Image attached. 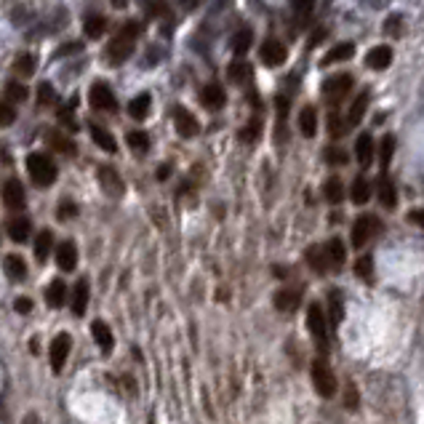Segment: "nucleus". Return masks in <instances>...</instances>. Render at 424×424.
Instances as JSON below:
<instances>
[{
    "label": "nucleus",
    "instance_id": "obj_49",
    "mask_svg": "<svg viewBox=\"0 0 424 424\" xmlns=\"http://www.w3.org/2000/svg\"><path fill=\"white\" fill-rule=\"evenodd\" d=\"M75 214H77V206L72 203V200H62L59 208H56V217L59 219H72Z\"/></svg>",
    "mask_w": 424,
    "mask_h": 424
},
{
    "label": "nucleus",
    "instance_id": "obj_57",
    "mask_svg": "<svg viewBox=\"0 0 424 424\" xmlns=\"http://www.w3.org/2000/svg\"><path fill=\"white\" fill-rule=\"evenodd\" d=\"M323 35H326V33H323V30H320V33L312 35V40H310V48H315V43H320V38H323Z\"/></svg>",
    "mask_w": 424,
    "mask_h": 424
},
{
    "label": "nucleus",
    "instance_id": "obj_14",
    "mask_svg": "<svg viewBox=\"0 0 424 424\" xmlns=\"http://www.w3.org/2000/svg\"><path fill=\"white\" fill-rule=\"evenodd\" d=\"M56 264H59V270L62 272H72L77 264V246L72 240H65V243H59V249H56Z\"/></svg>",
    "mask_w": 424,
    "mask_h": 424
},
{
    "label": "nucleus",
    "instance_id": "obj_20",
    "mask_svg": "<svg viewBox=\"0 0 424 424\" xmlns=\"http://www.w3.org/2000/svg\"><path fill=\"white\" fill-rule=\"evenodd\" d=\"M91 334H94L97 344L104 349V352H112V347H115V339H112V328H109L104 320H97V323L91 326Z\"/></svg>",
    "mask_w": 424,
    "mask_h": 424
},
{
    "label": "nucleus",
    "instance_id": "obj_27",
    "mask_svg": "<svg viewBox=\"0 0 424 424\" xmlns=\"http://www.w3.org/2000/svg\"><path fill=\"white\" fill-rule=\"evenodd\" d=\"M91 136H94V141H97L104 153H115V150H118V141H115V136H112L107 129L97 126V123H91Z\"/></svg>",
    "mask_w": 424,
    "mask_h": 424
},
{
    "label": "nucleus",
    "instance_id": "obj_42",
    "mask_svg": "<svg viewBox=\"0 0 424 424\" xmlns=\"http://www.w3.org/2000/svg\"><path fill=\"white\" fill-rule=\"evenodd\" d=\"M27 99V86L24 83H6V102L13 104V102H24Z\"/></svg>",
    "mask_w": 424,
    "mask_h": 424
},
{
    "label": "nucleus",
    "instance_id": "obj_44",
    "mask_svg": "<svg viewBox=\"0 0 424 424\" xmlns=\"http://www.w3.org/2000/svg\"><path fill=\"white\" fill-rule=\"evenodd\" d=\"M312 11H315V3H296V6H294V19H299V22H296V27L307 24V19L312 16Z\"/></svg>",
    "mask_w": 424,
    "mask_h": 424
},
{
    "label": "nucleus",
    "instance_id": "obj_11",
    "mask_svg": "<svg viewBox=\"0 0 424 424\" xmlns=\"http://www.w3.org/2000/svg\"><path fill=\"white\" fill-rule=\"evenodd\" d=\"M259 59L267 67H281L288 59V51H286V45L281 40H264L259 48Z\"/></svg>",
    "mask_w": 424,
    "mask_h": 424
},
{
    "label": "nucleus",
    "instance_id": "obj_37",
    "mask_svg": "<svg viewBox=\"0 0 424 424\" xmlns=\"http://www.w3.org/2000/svg\"><path fill=\"white\" fill-rule=\"evenodd\" d=\"M366 109H369V94H363L352 102V107H349V115H347V123L349 126H358L363 115H366Z\"/></svg>",
    "mask_w": 424,
    "mask_h": 424
},
{
    "label": "nucleus",
    "instance_id": "obj_50",
    "mask_svg": "<svg viewBox=\"0 0 424 424\" xmlns=\"http://www.w3.org/2000/svg\"><path fill=\"white\" fill-rule=\"evenodd\" d=\"M401 16H398V13H392L390 19H387V27H384V30H387V35H392V38H398V35H401Z\"/></svg>",
    "mask_w": 424,
    "mask_h": 424
},
{
    "label": "nucleus",
    "instance_id": "obj_40",
    "mask_svg": "<svg viewBox=\"0 0 424 424\" xmlns=\"http://www.w3.org/2000/svg\"><path fill=\"white\" fill-rule=\"evenodd\" d=\"M129 144L134 147V153L144 155L147 150H150V136H147L144 131H131V134H129Z\"/></svg>",
    "mask_w": 424,
    "mask_h": 424
},
{
    "label": "nucleus",
    "instance_id": "obj_43",
    "mask_svg": "<svg viewBox=\"0 0 424 424\" xmlns=\"http://www.w3.org/2000/svg\"><path fill=\"white\" fill-rule=\"evenodd\" d=\"M392 153H395V136L387 134V136L381 139V168H384V174H387V165H390Z\"/></svg>",
    "mask_w": 424,
    "mask_h": 424
},
{
    "label": "nucleus",
    "instance_id": "obj_5",
    "mask_svg": "<svg viewBox=\"0 0 424 424\" xmlns=\"http://www.w3.org/2000/svg\"><path fill=\"white\" fill-rule=\"evenodd\" d=\"M307 328H310V334L315 339L317 349L326 355L328 352V326H326V315H323V310L317 305H310L307 307Z\"/></svg>",
    "mask_w": 424,
    "mask_h": 424
},
{
    "label": "nucleus",
    "instance_id": "obj_53",
    "mask_svg": "<svg viewBox=\"0 0 424 424\" xmlns=\"http://www.w3.org/2000/svg\"><path fill=\"white\" fill-rule=\"evenodd\" d=\"M83 48V43H67V45H62L59 51H56V56H67V54H75V51H80Z\"/></svg>",
    "mask_w": 424,
    "mask_h": 424
},
{
    "label": "nucleus",
    "instance_id": "obj_36",
    "mask_svg": "<svg viewBox=\"0 0 424 424\" xmlns=\"http://www.w3.org/2000/svg\"><path fill=\"white\" fill-rule=\"evenodd\" d=\"M355 275H358L360 281L374 283V256H371V254H363V256L355 261Z\"/></svg>",
    "mask_w": 424,
    "mask_h": 424
},
{
    "label": "nucleus",
    "instance_id": "obj_8",
    "mask_svg": "<svg viewBox=\"0 0 424 424\" xmlns=\"http://www.w3.org/2000/svg\"><path fill=\"white\" fill-rule=\"evenodd\" d=\"M88 104L99 112H115L118 109V102L112 97V91H109L104 83H94L91 91H88Z\"/></svg>",
    "mask_w": 424,
    "mask_h": 424
},
{
    "label": "nucleus",
    "instance_id": "obj_45",
    "mask_svg": "<svg viewBox=\"0 0 424 424\" xmlns=\"http://www.w3.org/2000/svg\"><path fill=\"white\" fill-rule=\"evenodd\" d=\"M347 129L349 126H344L342 115H337V112H331V115H328V134H331V136H342Z\"/></svg>",
    "mask_w": 424,
    "mask_h": 424
},
{
    "label": "nucleus",
    "instance_id": "obj_26",
    "mask_svg": "<svg viewBox=\"0 0 424 424\" xmlns=\"http://www.w3.org/2000/svg\"><path fill=\"white\" fill-rule=\"evenodd\" d=\"M352 56H355V45L339 43V45H334L326 56H323V62H320V65H337V62H347V59H352Z\"/></svg>",
    "mask_w": 424,
    "mask_h": 424
},
{
    "label": "nucleus",
    "instance_id": "obj_30",
    "mask_svg": "<svg viewBox=\"0 0 424 424\" xmlns=\"http://www.w3.org/2000/svg\"><path fill=\"white\" fill-rule=\"evenodd\" d=\"M86 307H88V283L77 281L75 291H72V312H75V315H83Z\"/></svg>",
    "mask_w": 424,
    "mask_h": 424
},
{
    "label": "nucleus",
    "instance_id": "obj_13",
    "mask_svg": "<svg viewBox=\"0 0 424 424\" xmlns=\"http://www.w3.org/2000/svg\"><path fill=\"white\" fill-rule=\"evenodd\" d=\"M174 126H176V131H179V136H185V139L195 136L197 131H200L195 115H192L190 109H185V107H176L174 109Z\"/></svg>",
    "mask_w": 424,
    "mask_h": 424
},
{
    "label": "nucleus",
    "instance_id": "obj_48",
    "mask_svg": "<svg viewBox=\"0 0 424 424\" xmlns=\"http://www.w3.org/2000/svg\"><path fill=\"white\" fill-rule=\"evenodd\" d=\"M259 134H261V123H249V126H246V129L240 131V139L243 141H256L259 139Z\"/></svg>",
    "mask_w": 424,
    "mask_h": 424
},
{
    "label": "nucleus",
    "instance_id": "obj_28",
    "mask_svg": "<svg viewBox=\"0 0 424 424\" xmlns=\"http://www.w3.org/2000/svg\"><path fill=\"white\" fill-rule=\"evenodd\" d=\"M299 302H302L299 291H291V288H286V291H281V294H275V307H278L281 312H294L296 307H299Z\"/></svg>",
    "mask_w": 424,
    "mask_h": 424
},
{
    "label": "nucleus",
    "instance_id": "obj_15",
    "mask_svg": "<svg viewBox=\"0 0 424 424\" xmlns=\"http://www.w3.org/2000/svg\"><path fill=\"white\" fill-rule=\"evenodd\" d=\"M3 200H6V206L16 208V211L24 206L27 195H24V187L19 179H6V185H3Z\"/></svg>",
    "mask_w": 424,
    "mask_h": 424
},
{
    "label": "nucleus",
    "instance_id": "obj_3",
    "mask_svg": "<svg viewBox=\"0 0 424 424\" xmlns=\"http://www.w3.org/2000/svg\"><path fill=\"white\" fill-rule=\"evenodd\" d=\"M27 171H30V179L40 187H51L56 182V176H59L56 163L43 153L27 155Z\"/></svg>",
    "mask_w": 424,
    "mask_h": 424
},
{
    "label": "nucleus",
    "instance_id": "obj_51",
    "mask_svg": "<svg viewBox=\"0 0 424 424\" xmlns=\"http://www.w3.org/2000/svg\"><path fill=\"white\" fill-rule=\"evenodd\" d=\"M0 123H3V126H11L13 123V107L9 104V102L0 107Z\"/></svg>",
    "mask_w": 424,
    "mask_h": 424
},
{
    "label": "nucleus",
    "instance_id": "obj_4",
    "mask_svg": "<svg viewBox=\"0 0 424 424\" xmlns=\"http://www.w3.org/2000/svg\"><path fill=\"white\" fill-rule=\"evenodd\" d=\"M310 374H312V384H315V392L320 395V398H334V395H337L339 381H337V376H334V371H331L326 358L312 360Z\"/></svg>",
    "mask_w": 424,
    "mask_h": 424
},
{
    "label": "nucleus",
    "instance_id": "obj_39",
    "mask_svg": "<svg viewBox=\"0 0 424 424\" xmlns=\"http://www.w3.org/2000/svg\"><path fill=\"white\" fill-rule=\"evenodd\" d=\"M13 72H16V75H22V77L33 75L35 72V56L33 54L16 56V62H13Z\"/></svg>",
    "mask_w": 424,
    "mask_h": 424
},
{
    "label": "nucleus",
    "instance_id": "obj_6",
    "mask_svg": "<svg viewBox=\"0 0 424 424\" xmlns=\"http://www.w3.org/2000/svg\"><path fill=\"white\" fill-rule=\"evenodd\" d=\"M97 179H99L102 192H104L107 197H112V200H120V197H123L126 185H123V179H120V174L112 168V165H102V168L97 171Z\"/></svg>",
    "mask_w": 424,
    "mask_h": 424
},
{
    "label": "nucleus",
    "instance_id": "obj_16",
    "mask_svg": "<svg viewBox=\"0 0 424 424\" xmlns=\"http://www.w3.org/2000/svg\"><path fill=\"white\" fill-rule=\"evenodd\" d=\"M6 232H9V238L16 240V243H24V240L30 238V232H33V224H30V219L27 217H11L6 222Z\"/></svg>",
    "mask_w": 424,
    "mask_h": 424
},
{
    "label": "nucleus",
    "instance_id": "obj_33",
    "mask_svg": "<svg viewBox=\"0 0 424 424\" xmlns=\"http://www.w3.org/2000/svg\"><path fill=\"white\" fill-rule=\"evenodd\" d=\"M150 112V94H139L136 99H131L129 104V115L134 120H144Z\"/></svg>",
    "mask_w": 424,
    "mask_h": 424
},
{
    "label": "nucleus",
    "instance_id": "obj_46",
    "mask_svg": "<svg viewBox=\"0 0 424 424\" xmlns=\"http://www.w3.org/2000/svg\"><path fill=\"white\" fill-rule=\"evenodd\" d=\"M326 161L331 165H344V163H347V153H344L342 147H328V150H326Z\"/></svg>",
    "mask_w": 424,
    "mask_h": 424
},
{
    "label": "nucleus",
    "instance_id": "obj_52",
    "mask_svg": "<svg viewBox=\"0 0 424 424\" xmlns=\"http://www.w3.org/2000/svg\"><path fill=\"white\" fill-rule=\"evenodd\" d=\"M408 222L424 229V208H416V211H411V214H408Z\"/></svg>",
    "mask_w": 424,
    "mask_h": 424
},
{
    "label": "nucleus",
    "instance_id": "obj_18",
    "mask_svg": "<svg viewBox=\"0 0 424 424\" xmlns=\"http://www.w3.org/2000/svg\"><path fill=\"white\" fill-rule=\"evenodd\" d=\"M392 62V48L390 45H376V48H371L369 54H366V65L371 70H387Z\"/></svg>",
    "mask_w": 424,
    "mask_h": 424
},
{
    "label": "nucleus",
    "instance_id": "obj_17",
    "mask_svg": "<svg viewBox=\"0 0 424 424\" xmlns=\"http://www.w3.org/2000/svg\"><path fill=\"white\" fill-rule=\"evenodd\" d=\"M227 77L235 86H249L251 80H254V67H251L249 62L238 59V62H232V65L227 67Z\"/></svg>",
    "mask_w": 424,
    "mask_h": 424
},
{
    "label": "nucleus",
    "instance_id": "obj_35",
    "mask_svg": "<svg viewBox=\"0 0 424 424\" xmlns=\"http://www.w3.org/2000/svg\"><path fill=\"white\" fill-rule=\"evenodd\" d=\"M323 195H326L328 203H339V200L344 197V185H342V179H339V176L326 179V185H323Z\"/></svg>",
    "mask_w": 424,
    "mask_h": 424
},
{
    "label": "nucleus",
    "instance_id": "obj_24",
    "mask_svg": "<svg viewBox=\"0 0 424 424\" xmlns=\"http://www.w3.org/2000/svg\"><path fill=\"white\" fill-rule=\"evenodd\" d=\"M379 203L384 208H395V206H398V192H395V185L390 182V176H387V174L379 176Z\"/></svg>",
    "mask_w": 424,
    "mask_h": 424
},
{
    "label": "nucleus",
    "instance_id": "obj_7",
    "mask_svg": "<svg viewBox=\"0 0 424 424\" xmlns=\"http://www.w3.org/2000/svg\"><path fill=\"white\" fill-rule=\"evenodd\" d=\"M70 349H72V339H70V334H59V337H54L51 349H48V358H51V369H54V374H59V371L65 369L67 358H70Z\"/></svg>",
    "mask_w": 424,
    "mask_h": 424
},
{
    "label": "nucleus",
    "instance_id": "obj_34",
    "mask_svg": "<svg viewBox=\"0 0 424 424\" xmlns=\"http://www.w3.org/2000/svg\"><path fill=\"white\" fill-rule=\"evenodd\" d=\"M251 43H254V33H251L249 27H243V30H238V33L232 35V51L238 56L246 54L251 48Z\"/></svg>",
    "mask_w": 424,
    "mask_h": 424
},
{
    "label": "nucleus",
    "instance_id": "obj_41",
    "mask_svg": "<svg viewBox=\"0 0 424 424\" xmlns=\"http://www.w3.org/2000/svg\"><path fill=\"white\" fill-rule=\"evenodd\" d=\"M38 104L40 107H54L56 104V91L51 83H40L38 86Z\"/></svg>",
    "mask_w": 424,
    "mask_h": 424
},
{
    "label": "nucleus",
    "instance_id": "obj_54",
    "mask_svg": "<svg viewBox=\"0 0 424 424\" xmlns=\"http://www.w3.org/2000/svg\"><path fill=\"white\" fill-rule=\"evenodd\" d=\"M278 115H281V123L286 120V115H288V99L286 97H278Z\"/></svg>",
    "mask_w": 424,
    "mask_h": 424
},
{
    "label": "nucleus",
    "instance_id": "obj_10",
    "mask_svg": "<svg viewBox=\"0 0 424 424\" xmlns=\"http://www.w3.org/2000/svg\"><path fill=\"white\" fill-rule=\"evenodd\" d=\"M349 88H352V77L349 75H331L326 83H323V97L328 99V104H337Z\"/></svg>",
    "mask_w": 424,
    "mask_h": 424
},
{
    "label": "nucleus",
    "instance_id": "obj_1",
    "mask_svg": "<svg viewBox=\"0 0 424 424\" xmlns=\"http://www.w3.org/2000/svg\"><path fill=\"white\" fill-rule=\"evenodd\" d=\"M307 264L315 272H337L344 264V243L339 238H331L328 243L310 246L307 249Z\"/></svg>",
    "mask_w": 424,
    "mask_h": 424
},
{
    "label": "nucleus",
    "instance_id": "obj_47",
    "mask_svg": "<svg viewBox=\"0 0 424 424\" xmlns=\"http://www.w3.org/2000/svg\"><path fill=\"white\" fill-rule=\"evenodd\" d=\"M358 403H360L358 390H355V384H352V381H347V387H344V406H347L349 411H355V408H358Z\"/></svg>",
    "mask_w": 424,
    "mask_h": 424
},
{
    "label": "nucleus",
    "instance_id": "obj_19",
    "mask_svg": "<svg viewBox=\"0 0 424 424\" xmlns=\"http://www.w3.org/2000/svg\"><path fill=\"white\" fill-rule=\"evenodd\" d=\"M355 158H358L360 168H369L371 161H374V139L369 134H360L358 141H355Z\"/></svg>",
    "mask_w": 424,
    "mask_h": 424
},
{
    "label": "nucleus",
    "instance_id": "obj_38",
    "mask_svg": "<svg viewBox=\"0 0 424 424\" xmlns=\"http://www.w3.org/2000/svg\"><path fill=\"white\" fill-rule=\"evenodd\" d=\"M328 307H331V326H339L342 323V317H344V307H342V294L339 291H331L328 294Z\"/></svg>",
    "mask_w": 424,
    "mask_h": 424
},
{
    "label": "nucleus",
    "instance_id": "obj_23",
    "mask_svg": "<svg viewBox=\"0 0 424 424\" xmlns=\"http://www.w3.org/2000/svg\"><path fill=\"white\" fill-rule=\"evenodd\" d=\"M45 144L54 147L56 153H62V155H75L72 139H67L65 134H59V131H48V134H45Z\"/></svg>",
    "mask_w": 424,
    "mask_h": 424
},
{
    "label": "nucleus",
    "instance_id": "obj_12",
    "mask_svg": "<svg viewBox=\"0 0 424 424\" xmlns=\"http://www.w3.org/2000/svg\"><path fill=\"white\" fill-rule=\"evenodd\" d=\"M200 104L206 109H222L224 104H227V91L219 86V83H208V86H203V91H200Z\"/></svg>",
    "mask_w": 424,
    "mask_h": 424
},
{
    "label": "nucleus",
    "instance_id": "obj_56",
    "mask_svg": "<svg viewBox=\"0 0 424 424\" xmlns=\"http://www.w3.org/2000/svg\"><path fill=\"white\" fill-rule=\"evenodd\" d=\"M168 174H171V168H168V165H161V168H158V179H161V182L168 179Z\"/></svg>",
    "mask_w": 424,
    "mask_h": 424
},
{
    "label": "nucleus",
    "instance_id": "obj_32",
    "mask_svg": "<svg viewBox=\"0 0 424 424\" xmlns=\"http://www.w3.org/2000/svg\"><path fill=\"white\" fill-rule=\"evenodd\" d=\"M349 197H352V203H355V206H363V203H369V197H371V185L366 182V179H363V176H358V179L352 182Z\"/></svg>",
    "mask_w": 424,
    "mask_h": 424
},
{
    "label": "nucleus",
    "instance_id": "obj_21",
    "mask_svg": "<svg viewBox=\"0 0 424 424\" xmlns=\"http://www.w3.org/2000/svg\"><path fill=\"white\" fill-rule=\"evenodd\" d=\"M299 131H302V136H307V139H312L317 134L315 107H302V112H299Z\"/></svg>",
    "mask_w": 424,
    "mask_h": 424
},
{
    "label": "nucleus",
    "instance_id": "obj_22",
    "mask_svg": "<svg viewBox=\"0 0 424 424\" xmlns=\"http://www.w3.org/2000/svg\"><path fill=\"white\" fill-rule=\"evenodd\" d=\"M3 267H6V275L11 278V281H24L27 278V264L19 254H9L6 261H3Z\"/></svg>",
    "mask_w": 424,
    "mask_h": 424
},
{
    "label": "nucleus",
    "instance_id": "obj_25",
    "mask_svg": "<svg viewBox=\"0 0 424 424\" xmlns=\"http://www.w3.org/2000/svg\"><path fill=\"white\" fill-rule=\"evenodd\" d=\"M51 249H54V232H51V229H40V235L35 240V259L43 264V261L48 259Z\"/></svg>",
    "mask_w": 424,
    "mask_h": 424
},
{
    "label": "nucleus",
    "instance_id": "obj_31",
    "mask_svg": "<svg viewBox=\"0 0 424 424\" xmlns=\"http://www.w3.org/2000/svg\"><path fill=\"white\" fill-rule=\"evenodd\" d=\"M45 302L48 307H62L67 302V286L65 281H54L48 286V291H45Z\"/></svg>",
    "mask_w": 424,
    "mask_h": 424
},
{
    "label": "nucleus",
    "instance_id": "obj_9",
    "mask_svg": "<svg viewBox=\"0 0 424 424\" xmlns=\"http://www.w3.org/2000/svg\"><path fill=\"white\" fill-rule=\"evenodd\" d=\"M374 232H379V219L376 217H360L355 224H352V246L355 249H363L371 240Z\"/></svg>",
    "mask_w": 424,
    "mask_h": 424
},
{
    "label": "nucleus",
    "instance_id": "obj_2",
    "mask_svg": "<svg viewBox=\"0 0 424 424\" xmlns=\"http://www.w3.org/2000/svg\"><path fill=\"white\" fill-rule=\"evenodd\" d=\"M141 27L139 24H129V27H123L112 40L107 43V59L109 65H123L131 54H134V48H136V38H139Z\"/></svg>",
    "mask_w": 424,
    "mask_h": 424
},
{
    "label": "nucleus",
    "instance_id": "obj_55",
    "mask_svg": "<svg viewBox=\"0 0 424 424\" xmlns=\"http://www.w3.org/2000/svg\"><path fill=\"white\" fill-rule=\"evenodd\" d=\"M16 312H30V310H33V302H30V299H16Z\"/></svg>",
    "mask_w": 424,
    "mask_h": 424
},
{
    "label": "nucleus",
    "instance_id": "obj_29",
    "mask_svg": "<svg viewBox=\"0 0 424 424\" xmlns=\"http://www.w3.org/2000/svg\"><path fill=\"white\" fill-rule=\"evenodd\" d=\"M104 27H107V19L102 13H88L86 19H83V30H86L88 38H102Z\"/></svg>",
    "mask_w": 424,
    "mask_h": 424
}]
</instances>
